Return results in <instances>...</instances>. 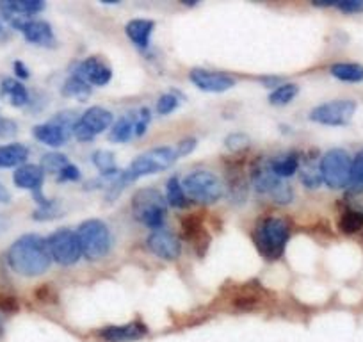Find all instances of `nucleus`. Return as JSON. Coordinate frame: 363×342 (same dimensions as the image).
Wrapping results in <instances>:
<instances>
[{
	"mask_svg": "<svg viewBox=\"0 0 363 342\" xmlns=\"http://www.w3.org/2000/svg\"><path fill=\"white\" fill-rule=\"evenodd\" d=\"M8 263L11 270L22 277H40L52 264L48 241L36 233L22 236L9 248Z\"/></svg>",
	"mask_w": 363,
	"mask_h": 342,
	"instance_id": "nucleus-1",
	"label": "nucleus"
},
{
	"mask_svg": "<svg viewBox=\"0 0 363 342\" xmlns=\"http://www.w3.org/2000/svg\"><path fill=\"white\" fill-rule=\"evenodd\" d=\"M178 159L177 150L169 148V146H160V148H153L150 152L139 155L130 166L125 170V173H121L120 179L111 186V189H114L113 198L116 197L121 191V187L128 182H134V180L143 179V177L153 175V173H160V171L167 170L174 160Z\"/></svg>",
	"mask_w": 363,
	"mask_h": 342,
	"instance_id": "nucleus-2",
	"label": "nucleus"
},
{
	"mask_svg": "<svg viewBox=\"0 0 363 342\" xmlns=\"http://www.w3.org/2000/svg\"><path fill=\"white\" fill-rule=\"evenodd\" d=\"M289 237H291V228L281 218H264L255 226V244L269 260L280 259L289 243Z\"/></svg>",
	"mask_w": 363,
	"mask_h": 342,
	"instance_id": "nucleus-3",
	"label": "nucleus"
},
{
	"mask_svg": "<svg viewBox=\"0 0 363 342\" xmlns=\"http://www.w3.org/2000/svg\"><path fill=\"white\" fill-rule=\"evenodd\" d=\"M80 251L87 260H99L111 250V232L100 219H87L77 230Z\"/></svg>",
	"mask_w": 363,
	"mask_h": 342,
	"instance_id": "nucleus-4",
	"label": "nucleus"
},
{
	"mask_svg": "<svg viewBox=\"0 0 363 342\" xmlns=\"http://www.w3.org/2000/svg\"><path fill=\"white\" fill-rule=\"evenodd\" d=\"M166 207V198L157 189H141L132 198V211L135 219H139L148 228H162Z\"/></svg>",
	"mask_w": 363,
	"mask_h": 342,
	"instance_id": "nucleus-5",
	"label": "nucleus"
},
{
	"mask_svg": "<svg viewBox=\"0 0 363 342\" xmlns=\"http://www.w3.org/2000/svg\"><path fill=\"white\" fill-rule=\"evenodd\" d=\"M351 164L352 159L345 150H330L320 159V179L331 189H344L349 186V179H351Z\"/></svg>",
	"mask_w": 363,
	"mask_h": 342,
	"instance_id": "nucleus-6",
	"label": "nucleus"
},
{
	"mask_svg": "<svg viewBox=\"0 0 363 342\" xmlns=\"http://www.w3.org/2000/svg\"><path fill=\"white\" fill-rule=\"evenodd\" d=\"M251 180H253V187L257 193L269 197L277 204H289L292 200V189L284 179L274 175L269 166V162H258L251 171Z\"/></svg>",
	"mask_w": 363,
	"mask_h": 342,
	"instance_id": "nucleus-7",
	"label": "nucleus"
},
{
	"mask_svg": "<svg viewBox=\"0 0 363 342\" xmlns=\"http://www.w3.org/2000/svg\"><path fill=\"white\" fill-rule=\"evenodd\" d=\"M186 197L200 204H214L223 197V182L211 171H194L182 182Z\"/></svg>",
	"mask_w": 363,
	"mask_h": 342,
	"instance_id": "nucleus-8",
	"label": "nucleus"
},
{
	"mask_svg": "<svg viewBox=\"0 0 363 342\" xmlns=\"http://www.w3.org/2000/svg\"><path fill=\"white\" fill-rule=\"evenodd\" d=\"M48 250H50L52 260H55L61 266H72L79 263L80 255V243L77 232H72L68 228H61L48 237Z\"/></svg>",
	"mask_w": 363,
	"mask_h": 342,
	"instance_id": "nucleus-9",
	"label": "nucleus"
},
{
	"mask_svg": "<svg viewBox=\"0 0 363 342\" xmlns=\"http://www.w3.org/2000/svg\"><path fill=\"white\" fill-rule=\"evenodd\" d=\"M356 113L354 100H333L317 106L310 113V120L328 127H344L352 120Z\"/></svg>",
	"mask_w": 363,
	"mask_h": 342,
	"instance_id": "nucleus-10",
	"label": "nucleus"
},
{
	"mask_svg": "<svg viewBox=\"0 0 363 342\" xmlns=\"http://www.w3.org/2000/svg\"><path fill=\"white\" fill-rule=\"evenodd\" d=\"M113 123V114L104 107H91L80 118H77L73 134L79 141H91Z\"/></svg>",
	"mask_w": 363,
	"mask_h": 342,
	"instance_id": "nucleus-11",
	"label": "nucleus"
},
{
	"mask_svg": "<svg viewBox=\"0 0 363 342\" xmlns=\"http://www.w3.org/2000/svg\"><path fill=\"white\" fill-rule=\"evenodd\" d=\"M189 79L198 89L207 93H225L235 86V80L230 75L219 72H208V70L203 68L191 70Z\"/></svg>",
	"mask_w": 363,
	"mask_h": 342,
	"instance_id": "nucleus-12",
	"label": "nucleus"
},
{
	"mask_svg": "<svg viewBox=\"0 0 363 342\" xmlns=\"http://www.w3.org/2000/svg\"><path fill=\"white\" fill-rule=\"evenodd\" d=\"M43 179H45V171L41 170V166H36V164H23V166H20L18 170L15 171V175H13L15 186H18L20 189L33 191V193L36 194L38 202L41 204V207L48 204V202L40 194Z\"/></svg>",
	"mask_w": 363,
	"mask_h": 342,
	"instance_id": "nucleus-13",
	"label": "nucleus"
},
{
	"mask_svg": "<svg viewBox=\"0 0 363 342\" xmlns=\"http://www.w3.org/2000/svg\"><path fill=\"white\" fill-rule=\"evenodd\" d=\"M148 248L153 255L164 260H174L180 255V241L167 230H155L148 237Z\"/></svg>",
	"mask_w": 363,
	"mask_h": 342,
	"instance_id": "nucleus-14",
	"label": "nucleus"
},
{
	"mask_svg": "<svg viewBox=\"0 0 363 342\" xmlns=\"http://www.w3.org/2000/svg\"><path fill=\"white\" fill-rule=\"evenodd\" d=\"M148 333V328L139 321L128 324H120V326H106L99 331V337L104 342H132L139 341Z\"/></svg>",
	"mask_w": 363,
	"mask_h": 342,
	"instance_id": "nucleus-15",
	"label": "nucleus"
},
{
	"mask_svg": "<svg viewBox=\"0 0 363 342\" xmlns=\"http://www.w3.org/2000/svg\"><path fill=\"white\" fill-rule=\"evenodd\" d=\"M75 77L82 79L86 84H93V86H106L107 82L113 77L109 66L104 65L102 61H99L96 57H89L84 62H80L79 68H77Z\"/></svg>",
	"mask_w": 363,
	"mask_h": 342,
	"instance_id": "nucleus-16",
	"label": "nucleus"
},
{
	"mask_svg": "<svg viewBox=\"0 0 363 342\" xmlns=\"http://www.w3.org/2000/svg\"><path fill=\"white\" fill-rule=\"evenodd\" d=\"M18 31L26 36L29 43L40 45V47H52L55 41L52 27L47 22H41V20H27Z\"/></svg>",
	"mask_w": 363,
	"mask_h": 342,
	"instance_id": "nucleus-17",
	"label": "nucleus"
},
{
	"mask_svg": "<svg viewBox=\"0 0 363 342\" xmlns=\"http://www.w3.org/2000/svg\"><path fill=\"white\" fill-rule=\"evenodd\" d=\"M33 132H34V138H36L38 141H41L47 146H52V148H57V146L65 145V141L69 136V132L65 131V128H62L61 125L55 123V121L36 125Z\"/></svg>",
	"mask_w": 363,
	"mask_h": 342,
	"instance_id": "nucleus-18",
	"label": "nucleus"
},
{
	"mask_svg": "<svg viewBox=\"0 0 363 342\" xmlns=\"http://www.w3.org/2000/svg\"><path fill=\"white\" fill-rule=\"evenodd\" d=\"M45 2L40 0H13V2H0V11L8 15L22 16V18H30L36 13L43 11Z\"/></svg>",
	"mask_w": 363,
	"mask_h": 342,
	"instance_id": "nucleus-19",
	"label": "nucleus"
},
{
	"mask_svg": "<svg viewBox=\"0 0 363 342\" xmlns=\"http://www.w3.org/2000/svg\"><path fill=\"white\" fill-rule=\"evenodd\" d=\"M153 27L155 23L150 22V20H132L127 23V36L130 38L132 43L138 45L139 48H146L150 45V38H152Z\"/></svg>",
	"mask_w": 363,
	"mask_h": 342,
	"instance_id": "nucleus-20",
	"label": "nucleus"
},
{
	"mask_svg": "<svg viewBox=\"0 0 363 342\" xmlns=\"http://www.w3.org/2000/svg\"><path fill=\"white\" fill-rule=\"evenodd\" d=\"M29 157V148L18 143L0 146V167H16L23 166Z\"/></svg>",
	"mask_w": 363,
	"mask_h": 342,
	"instance_id": "nucleus-21",
	"label": "nucleus"
},
{
	"mask_svg": "<svg viewBox=\"0 0 363 342\" xmlns=\"http://www.w3.org/2000/svg\"><path fill=\"white\" fill-rule=\"evenodd\" d=\"M331 75L342 82H362L363 66L358 62H337L330 68Z\"/></svg>",
	"mask_w": 363,
	"mask_h": 342,
	"instance_id": "nucleus-22",
	"label": "nucleus"
},
{
	"mask_svg": "<svg viewBox=\"0 0 363 342\" xmlns=\"http://www.w3.org/2000/svg\"><path fill=\"white\" fill-rule=\"evenodd\" d=\"M2 93L8 96L9 102L15 107H22L29 102V93H27L26 86L15 79L2 80Z\"/></svg>",
	"mask_w": 363,
	"mask_h": 342,
	"instance_id": "nucleus-23",
	"label": "nucleus"
},
{
	"mask_svg": "<svg viewBox=\"0 0 363 342\" xmlns=\"http://www.w3.org/2000/svg\"><path fill=\"white\" fill-rule=\"evenodd\" d=\"M269 166H271L274 175H278L280 179H289V177H292L296 171H298L299 157L294 155V153H289V155L278 157V159L271 160Z\"/></svg>",
	"mask_w": 363,
	"mask_h": 342,
	"instance_id": "nucleus-24",
	"label": "nucleus"
},
{
	"mask_svg": "<svg viewBox=\"0 0 363 342\" xmlns=\"http://www.w3.org/2000/svg\"><path fill=\"white\" fill-rule=\"evenodd\" d=\"M135 120H138V116H134V114H128V116L118 120L111 131V139L114 143H127L135 134Z\"/></svg>",
	"mask_w": 363,
	"mask_h": 342,
	"instance_id": "nucleus-25",
	"label": "nucleus"
},
{
	"mask_svg": "<svg viewBox=\"0 0 363 342\" xmlns=\"http://www.w3.org/2000/svg\"><path fill=\"white\" fill-rule=\"evenodd\" d=\"M166 202L171 207L182 209L187 205V197L184 186H182L180 180L177 177H171L166 184Z\"/></svg>",
	"mask_w": 363,
	"mask_h": 342,
	"instance_id": "nucleus-26",
	"label": "nucleus"
},
{
	"mask_svg": "<svg viewBox=\"0 0 363 342\" xmlns=\"http://www.w3.org/2000/svg\"><path fill=\"white\" fill-rule=\"evenodd\" d=\"M298 93L299 88L296 84H281V86H278V88L271 93L269 102H271L272 106H287V104H291L292 100L298 96Z\"/></svg>",
	"mask_w": 363,
	"mask_h": 342,
	"instance_id": "nucleus-27",
	"label": "nucleus"
},
{
	"mask_svg": "<svg viewBox=\"0 0 363 342\" xmlns=\"http://www.w3.org/2000/svg\"><path fill=\"white\" fill-rule=\"evenodd\" d=\"M93 164H95V166L102 171V175H106V177L120 175V170L116 167L113 153L106 152V150H100V152L93 153Z\"/></svg>",
	"mask_w": 363,
	"mask_h": 342,
	"instance_id": "nucleus-28",
	"label": "nucleus"
},
{
	"mask_svg": "<svg viewBox=\"0 0 363 342\" xmlns=\"http://www.w3.org/2000/svg\"><path fill=\"white\" fill-rule=\"evenodd\" d=\"M338 226L344 233H356L363 228V212L359 211H345L340 216Z\"/></svg>",
	"mask_w": 363,
	"mask_h": 342,
	"instance_id": "nucleus-29",
	"label": "nucleus"
},
{
	"mask_svg": "<svg viewBox=\"0 0 363 342\" xmlns=\"http://www.w3.org/2000/svg\"><path fill=\"white\" fill-rule=\"evenodd\" d=\"M89 93H91L89 84H86L82 79H79V77H75V75H73L69 80H66L65 88H62V95L77 96V99H80V100L87 99V96H89Z\"/></svg>",
	"mask_w": 363,
	"mask_h": 342,
	"instance_id": "nucleus-30",
	"label": "nucleus"
},
{
	"mask_svg": "<svg viewBox=\"0 0 363 342\" xmlns=\"http://www.w3.org/2000/svg\"><path fill=\"white\" fill-rule=\"evenodd\" d=\"M66 166H69V160L62 153H47L41 160V170L47 173H55L57 177L61 175V171Z\"/></svg>",
	"mask_w": 363,
	"mask_h": 342,
	"instance_id": "nucleus-31",
	"label": "nucleus"
},
{
	"mask_svg": "<svg viewBox=\"0 0 363 342\" xmlns=\"http://www.w3.org/2000/svg\"><path fill=\"white\" fill-rule=\"evenodd\" d=\"M349 186L354 191H363V150L356 153V157L352 159Z\"/></svg>",
	"mask_w": 363,
	"mask_h": 342,
	"instance_id": "nucleus-32",
	"label": "nucleus"
},
{
	"mask_svg": "<svg viewBox=\"0 0 363 342\" xmlns=\"http://www.w3.org/2000/svg\"><path fill=\"white\" fill-rule=\"evenodd\" d=\"M225 145L232 152H242V150H246L251 145V139L250 136L242 134V132H235V134H230L225 139Z\"/></svg>",
	"mask_w": 363,
	"mask_h": 342,
	"instance_id": "nucleus-33",
	"label": "nucleus"
},
{
	"mask_svg": "<svg viewBox=\"0 0 363 342\" xmlns=\"http://www.w3.org/2000/svg\"><path fill=\"white\" fill-rule=\"evenodd\" d=\"M178 107V99L174 95H171V93H167V95H162L159 100H157V113L162 114V116H166V114H171L174 109Z\"/></svg>",
	"mask_w": 363,
	"mask_h": 342,
	"instance_id": "nucleus-34",
	"label": "nucleus"
},
{
	"mask_svg": "<svg viewBox=\"0 0 363 342\" xmlns=\"http://www.w3.org/2000/svg\"><path fill=\"white\" fill-rule=\"evenodd\" d=\"M338 11L347 13V15H358L363 13V0H344V2H337L333 4Z\"/></svg>",
	"mask_w": 363,
	"mask_h": 342,
	"instance_id": "nucleus-35",
	"label": "nucleus"
},
{
	"mask_svg": "<svg viewBox=\"0 0 363 342\" xmlns=\"http://www.w3.org/2000/svg\"><path fill=\"white\" fill-rule=\"evenodd\" d=\"M150 120H152V116H150V111L141 109V113L138 114V120H135V136H145Z\"/></svg>",
	"mask_w": 363,
	"mask_h": 342,
	"instance_id": "nucleus-36",
	"label": "nucleus"
},
{
	"mask_svg": "<svg viewBox=\"0 0 363 342\" xmlns=\"http://www.w3.org/2000/svg\"><path fill=\"white\" fill-rule=\"evenodd\" d=\"M79 177H80V173H79V170H77V166L69 164V166H66L65 170L61 171L59 180H61V182H69V180H77Z\"/></svg>",
	"mask_w": 363,
	"mask_h": 342,
	"instance_id": "nucleus-37",
	"label": "nucleus"
},
{
	"mask_svg": "<svg viewBox=\"0 0 363 342\" xmlns=\"http://www.w3.org/2000/svg\"><path fill=\"white\" fill-rule=\"evenodd\" d=\"M194 146H196V141H194V139H186V141H180L178 148H174V150H177V155L180 157V155H187L189 152H193Z\"/></svg>",
	"mask_w": 363,
	"mask_h": 342,
	"instance_id": "nucleus-38",
	"label": "nucleus"
},
{
	"mask_svg": "<svg viewBox=\"0 0 363 342\" xmlns=\"http://www.w3.org/2000/svg\"><path fill=\"white\" fill-rule=\"evenodd\" d=\"M15 72H16V75L20 77V79H29V70H27V66L23 65V62H20V61H16L15 62Z\"/></svg>",
	"mask_w": 363,
	"mask_h": 342,
	"instance_id": "nucleus-39",
	"label": "nucleus"
},
{
	"mask_svg": "<svg viewBox=\"0 0 363 342\" xmlns=\"http://www.w3.org/2000/svg\"><path fill=\"white\" fill-rule=\"evenodd\" d=\"M11 202V193L6 189L4 184H0V204H9Z\"/></svg>",
	"mask_w": 363,
	"mask_h": 342,
	"instance_id": "nucleus-40",
	"label": "nucleus"
},
{
	"mask_svg": "<svg viewBox=\"0 0 363 342\" xmlns=\"http://www.w3.org/2000/svg\"><path fill=\"white\" fill-rule=\"evenodd\" d=\"M8 226H9L8 218H4V216L0 214V236H2V233H4L6 230H8Z\"/></svg>",
	"mask_w": 363,
	"mask_h": 342,
	"instance_id": "nucleus-41",
	"label": "nucleus"
},
{
	"mask_svg": "<svg viewBox=\"0 0 363 342\" xmlns=\"http://www.w3.org/2000/svg\"><path fill=\"white\" fill-rule=\"evenodd\" d=\"M0 38H6V23L0 18Z\"/></svg>",
	"mask_w": 363,
	"mask_h": 342,
	"instance_id": "nucleus-42",
	"label": "nucleus"
},
{
	"mask_svg": "<svg viewBox=\"0 0 363 342\" xmlns=\"http://www.w3.org/2000/svg\"><path fill=\"white\" fill-rule=\"evenodd\" d=\"M4 331V317H2V314H0V333Z\"/></svg>",
	"mask_w": 363,
	"mask_h": 342,
	"instance_id": "nucleus-43",
	"label": "nucleus"
}]
</instances>
